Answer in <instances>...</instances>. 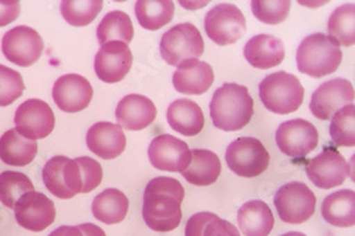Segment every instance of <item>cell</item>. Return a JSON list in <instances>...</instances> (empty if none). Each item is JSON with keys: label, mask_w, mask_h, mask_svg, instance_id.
Listing matches in <instances>:
<instances>
[{"label": "cell", "mask_w": 355, "mask_h": 236, "mask_svg": "<svg viewBox=\"0 0 355 236\" xmlns=\"http://www.w3.org/2000/svg\"><path fill=\"white\" fill-rule=\"evenodd\" d=\"M185 190L175 179L155 177L146 185L142 217L146 224L155 232L167 233L182 222V203Z\"/></svg>", "instance_id": "cell-1"}, {"label": "cell", "mask_w": 355, "mask_h": 236, "mask_svg": "<svg viewBox=\"0 0 355 236\" xmlns=\"http://www.w3.org/2000/svg\"><path fill=\"white\" fill-rule=\"evenodd\" d=\"M210 115L216 128L237 131L249 125L254 116V100L244 85L225 83L214 91Z\"/></svg>", "instance_id": "cell-2"}, {"label": "cell", "mask_w": 355, "mask_h": 236, "mask_svg": "<svg viewBox=\"0 0 355 236\" xmlns=\"http://www.w3.org/2000/svg\"><path fill=\"white\" fill-rule=\"evenodd\" d=\"M343 62L340 45L324 33H313L301 42L296 63L300 73L321 78L334 73Z\"/></svg>", "instance_id": "cell-3"}, {"label": "cell", "mask_w": 355, "mask_h": 236, "mask_svg": "<svg viewBox=\"0 0 355 236\" xmlns=\"http://www.w3.org/2000/svg\"><path fill=\"white\" fill-rule=\"evenodd\" d=\"M259 98L268 110L288 115L302 105L304 89L297 77L286 71L271 73L259 84Z\"/></svg>", "instance_id": "cell-4"}, {"label": "cell", "mask_w": 355, "mask_h": 236, "mask_svg": "<svg viewBox=\"0 0 355 236\" xmlns=\"http://www.w3.org/2000/svg\"><path fill=\"white\" fill-rule=\"evenodd\" d=\"M204 39L198 28L191 23L175 25L162 35L160 53L166 63L172 66L186 60H198L204 53Z\"/></svg>", "instance_id": "cell-5"}, {"label": "cell", "mask_w": 355, "mask_h": 236, "mask_svg": "<svg viewBox=\"0 0 355 236\" xmlns=\"http://www.w3.org/2000/svg\"><path fill=\"white\" fill-rule=\"evenodd\" d=\"M225 160L234 174L251 179L266 172L270 156L261 140L254 137H239L227 147Z\"/></svg>", "instance_id": "cell-6"}, {"label": "cell", "mask_w": 355, "mask_h": 236, "mask_svg": "<svg viewBox=\"0 0 355 236\" xmlns=\"http://www.w3.org/2000/svg\"><path fill=\"white\" fill-rule=\"evenodd\" d=\"M274 204L283 222L300 224L314 215L316 197L307 184L293 181L275 194Z\"/></svg>", "instance_id": "cell-7"}, {"label": "cell", "mask_w": 355, "mask_h": 236, "mask_svg": "<svg viewBox=\"0 0 355 236\" xmlns=\"http://www.w3.org/2000/svg\"><path fill=\"white\" fill-rule=\"evenodd\" d=\"M45 187L53 195L69 200L82 192L81 168L76 160L67 156H55L45 163L42 172Z\"/></svg>", "instance_id": "cell-8"}, {"label": "cell", "mask_w": 355, "mask_h": 236, "mask_svg": "<svg viewBox=\"0 0 355 236\" xmlns=\"http://www.w3.org/2000/svg\"><path fill=\"white\" fill-rule=\"evenodd\" d=\"M205 31L216 44L237 43L246 31V21L242 11L236 5H216L205 16Z\"/></svg>", "instance_id": "cell-9"}, {"label": "cell", "mask_w": 355, "mask_h": 236, "mask_svg": "<svg viewBox=\"0 0 355 236\" xmlns=\"http://www.w3.org/2000/svg\"><path fill=\"white\" fill-rule=\"evenodd\" d=\"M44 42L41 35L25 25L16 26L5 33L1 50L6 60L13 64L28 68L41 58Z\"/></svg>", "instance_id": "cell-10"}, {"label": "cell", "mask_w": 355, "mask_h": 236, "mask_svg": "<svg viewBox=\"0 0 355 236\" xmlns=\"http://www.w3.org/2000/svg\"><path fill=\"white\" fill-rule=\"evenodd\" d=\"M276 143L284 155L302 158L319 145V132L309 120L302 118L287 120L276 131Z\"/></svg>", "instance_id": "cell-11"}, {"label": "cell", "mask_w": 355, "mask_h": 236, "mask_svg": "<svg viewBox=\"0 0 355 236\" xmlns=\"http://www.w3.org/2000/svg\"><path fill=\"white\" fill-rule=\"evenodd\" d=\"M55 114L44 100H25L16 110L15 125L17 131L28 140L48 137L55 128Z\"/></svg>", "instance_id": "cell-12"}, {"label": "cell", "mask_w": 355, "mask_h": 236, "mask_svg": "<svg viewBox=\"0 0 355 236\" xmlns=\"http://www.w3.org/2000/svg\"><path fill=\"white\" fill-rule=\"evenodd\" d=\"M18 224L30 232H43L56 219L55 203L43 192H25L15 206Z\"/></svg>", "instance_id": "cell-13"}, {"label": "cell", "mask_w": 355, "mask_h": 236, "mask_svg": "<svg viewBox=\"0 0 355 236\" xmlns=\"http://www.w3.org/2000/svg\"><path fill=\"white\" fill-rule=\"evenodd\" d=\"M306 172L318 188H335L347 179L348 163L336 149L326 147L318 156L308 161Z\"/></svg>", "instance_id": "cell-14"}, {"label": "cell", "mask_w": 355, "mask_h": 236, "mask_svg": "<svg viewBox=\"0 0 355 236\" xmlns=\"http://www.w3.org/2000/svg\"><path fill=\"white\" fill-rule=\"evenodd\" d=\"M354 100V88L345 78H334L324 82L311 95V110L316 118L331 120L335 112L352 105Z\"/></svg>", "instance_id": "cell-15"}, {"label": "cell", "mask_w": 355, "mask_h": 236, "mask_svg": "<svg viewBox=\"0 0 355 236\" xmlns=\"http://www.w3.org/2000/svg\"><path fill=\"white\" fill-rule=\"evenodd\" d=\"M148 157L154 168L162 172H182L191 162V150L184 140L165 134L150 142Z\"/></svg>", "instance_id": "cell-16"}, {"label": "cell", "mask_w": 355, "mask_h": 236, "mask_svg": "<svg viewBox=\"0 0 355 236\" xmlns=\"http://www.w3.org/2000/svg\"><path fill=\"white\" fill-rule=\"evenodd\" d=\"M133 64V55L128 45L122 42H110L102 45L94 62V69L98 80L105 83L121 82L130 73Z\"/></svg>", "instance_id": "cell-17"}, {"label": "cell", "mask_w": 355, "mask_h": 236, "mask_svg": "<svg viewBox=\"0 0 355 236\" xmlns=\"http://www.w3.org/2000/svg\"><path fill=\"white\" fill-rule=\"evenodd\" d=\"M92 84L85 77L69 73L60 77L53 84V98L62 111L73 114L85 110L93 98Z\"/></svg>", "instance_id": "cell-18"}, {"label": "cell", "mask_w": 355, "mask_h": 236, "mask_svg": "<svg viewBox=\"0 0 355 236\" xmlns=\"http://www.w3.org/2000/svg\"><path fill=\"white\" fill-rule=\"evenodd\" d=\"M127 138L121 125L98 122L87 132V147L103 160H114L125 152Z\"/></svg>", "instance_id": "cell-19"}, {"label": "cell", "mask_w": 355, "mask_h": 236, "mask_svg": "<svg viewBox=\"0 0 355 236\" xmlns=\"http://www.w3.org/2000/svg\"><path fill=\"white\" fill-rule=\"evenodd\" d=\"M211 65L199 60H186L173 73L174 89L184 95H202L214 84Z\"/></svg>", "instance_id": "cell-20"}, {"label": "cell", "mask_w": 355, "mask_h": 236, "mask_svg": "<svg viewBox=\"0 0 355 236\" xmlns=\"http://www.w3.org/2000/svg\"><path fill=\"white\" fill-rule=\"evenodd\" d=\"M157 114V108L153 102L142 95L123 97L115 110L119 125L133 131L150 127L155 120Z\"/></svg>", "instance_id": "cell-21"}, {"label": "cell", "mask_w": 355, "mask_h": 236, "mask_svg": "<svg viewBox=\"0 0 355 236\" xmlns=\"http://www.w3.org/2000/svg\"><path fill=\"white\" fill-rule=\"evenodd\" d=\"M244 57L248 63L256 69L266 70L282 63L286 57L284 44L279 38L271 35L252 37L244 46Z\"/></svg>", "instance_id": "cell-22"}, {"label": "cell", "mask_w": 355, "mask_h": 236, "mask_svg": "<svg viewBox=\"0 0 355 236\" xmlns=\"http://www.w3.org/2000/svg\"><path fill=\"white\" fill-rule=\"evenodd\" d=\"M167 120L174 131L189 137L198 135L205 123L202 108L187 98L174 100L167 109Z\"/></svg>", "instance_id": "cell-23"}, {"label": "cell", "mask_w": 355, "mask_h": 236, "mask_svg": "<svg viewBox=\"0 0 355 236\" xmlns=\"http://www.w3.org/2000/svg\"><path fill=\"white\" fill-rule=\"evenodd\" d=\"M220 172L222 163L214 152L193 149L191 150L190 164L182 172V175L189 183L205 187L218 180Z\"/></svg>", "instance_id": "cell-24"}, {"label": "cell", "mask_w": 355, "mask_h": 236, "mask_svg": "<svg viewBox=\"0 0 355 236\" xmlns=\"http://www.w3.org/2000/svg\"><path fill=\"white\" fill-rule=\"evenodd\" d=\"M239 226L245 236H269L274 228V215L261 200L248 201L239 208Z\"/></svg>", "instance_id": "cell-25"}, {"label": "cell", "mask_w": 355, "mask_h": 236, "mask_svg": "<svg viewBox=\"0 0 355 236\" xmlns=\"http://www.w3.org/2000/svg\"><path fill=\"white\" fill-rule=\"evenodd\" d=\"M321 214L328 224L340 228H349L355 224V192L343 189L328 195L322 202Z\"/></svg>", "instance_id": "cell-26"}, {"label": "cell", "mask_w": 355, "mask_h": 236, "mask_svg": "<svg viewBox=\"0 0 355 236\" xmlns=\"http://www.w3.org/2000/svg\"><path fill=\"white\" fill-rule=\"evenodd\" d=\"M38 152L37 142L21 136L16 129H10L0 137V160L8 165L25 167Z\"/></svg>", "instance_id": "cell-27"}, {"label": "cell", "mask_w": 355, "mask_h": 236, "mask_svg": "<svg viewBox=\"0 0 355 236\" xmlns=\"http://www.w3.org/2000/svg\"><path fill=\"white\" fill-rule=\"evenodd\" d=\"M130 201L119 189L108 188L100 192L93 201L94 217L105 224H120L125 220Z\"/></svg>", "instance_id": "cell-28"}, {"label": "cell", "mask_w": 355, "mask_h": 236, "mask_svg": "<svg viewBox=\"0 0 355 236\" xmlns=\"http://www.w3.org/2000/svg\"><path fill=\"white\" fill-rule=\"evenodd\" d=\"M135 16L145 30L157 31L173 19L174 3L171 0H139L135 4Z\"/></svg>", "instance_id": "cell-29"}, {"label": "cell", "mask_w": 355, "mask_h": 236, "mask_svg": "<svg viewBox=\"0 0 355 236\" xmlns=\"http://www.w3.org/2000/svg\"><path fill=\"white\" fill-rule=\"evenodd\" d=\"M96 36L101 46L110 42L130 44L134 37V26L130 17L122 11L107 13L97 26Z\"/></svg>", "instance_id": "cell-30"}, {"label": "cell", "mask_w": 355, "mask_h": 236, "mask_svg": "<svg viewBox=\"0 0 355 236\" xmlns=\"http://www.w3.org/2000/svg\"><path fill=\"white\" fill-rule=\"evenodd\" d=\"M355 5L345 4L334 10L328 20V36L343 46L355 43Z\"/></svg>", "instance_id": "cell-31"}, {"label": "cell", "mask_w": 355, "mask_h": 236, "mask_svg": "<svg viewBox=\"0 0 355 236\" xmlns=\"http://www.w3.org/2000/svg\"><path fill=\"white\" fill-rule=\"evenodd\" d=\"M102 8L103 3L101 0H63L61 13L67 23L82 28L93 23L101 12Z\"/></svg>", "instance_id": "cell-32"}, {"label": "cell", "mask_w": 355, "mask_h": 236, "mask_svg": "<svg viewBox=\"0 0 355 236\" xmlns=\"http://www.w3.org/2000/svg\"><path fill=\"white\" fill-rule=\"evenodd\" d=\"M331 140L336 147H354L355 145V107L348 105L335 112L331 117Z\"/></svg>", "instance_id": "cell-33"}, {"label": "cell", "mask_w": 355, "mask_h": 236, "mask_svg": "<svg viewBox=\"0 0 355 236\" xmlns=\"http://www.w3.org/2000/svg\"><path fill=\"white\" fill-rule=\"evenodd\" d=\"M33 189V182L23 172L8 170L0 174V201L8 208H15L17 201Z\"/></svg>", "instance_id": "cell-34"}, {"label": "cell", "mask_w": 355, "mask_h": 236, "mask_svg": "<svg viewBox=\"0 0 355 236\" xmlns=\"http://www.w3.org/2000/svg\"><path fill=\"white\" fill-rule=\"evenodd\" d=\"M291 5L289 0H252L251 10L259 21L276 25L287 19Z\"/></svg>", "instance_id": "cell-35"}, {"label": "cell", "mask_w": 355, "mask_h": 236, "mask_svg": "<svg viewBox=\"0 0 355 236\" xmlns=\"http://www.w3.org/2000/svg\"><path fill=\"white\" fill-rule=\"evenodd\" d=\"M24 89L21 73L0 64V107L12 105L23 95Z\"/></svg>", "instance_id": "cell-36"}, {"label": "cell", "mask_w": 355, "mask_h": 236, "mask_svg": "<svg viewBox=\"0 0 355 236\" xmlns=\"http://www.w3.org/2000/svg\"><path fill=\"white\" fill-rule=\"evenodd\" d=\"M76 162L81 168L82 181H83L82 194L93 192L94 189L101 184L102 177H103L101 164L89 156L77 157Z\"/></svg>", "instance_id": "cell-37"}, {"label": "cell", "mask_w": 355, "mask_h": 236, "mask_svg": "<svg viewBox=\"0 0 355 236\" xmlns=\"http://www.w3.org/2000/svg\"><path fill=\"white\" fill-rule=\"evenodd\" d=\"M202 236H241V234L231 222L217 217L206 224Z\"/></svg>", "instance_id": "cell-38"}, {"label": "cell", "mask_w": 355, "mask_h": 236, "mask_svg": "<svg viewBox=\"0 0 355 236\" xmlns=\"http://www.w3.org/2000/svg\"><path fill=\"white\" fill-rule=\"evenodd\" d=\"M216 217L217 215L214 212H202L194 214L186 224L185 236H202L206 224Z\"/></svg>", "instance_id": "cell-39"}, {"label": "cell", "mask_w": 355, "mask_h": 236, "mask_svg": "<svg viewBox=\"0 0 355 236\" xmlns=\"http://www.w3.org/2000/svg\"><path fill=\"white\" fill-rule=\"evenodd\" d=\"M19 13H21L19 3L0 1V28L13 23L19 16Z\"/></svg>", "instance_id": "cell-40"}, {"label": "cell", "mask_w": 355, "mask_h": 236, "mask_svg": "<svg viewBox=\"0 0 355 236\" xmlns=\"http://www.w3.org/2000/svg\"><path fill=\"white\" fill-rule=\"evenodd\" d=\"M49 236H85L80 227L73 226H62L60 228L55 229Z\"/></svg>", "instance_id": "cell-41"}, {"label": "cell", "mask_w": 355, "mask_h": 236, "mask_svg": "<svg viewBox=\"0 0 355 236\" xmlns=\"http://www.w3.org/2000/svg\"><path fill=\"white\" fill-rule=\"evenodd\" d=\"M85 236H105L103 229L94 224H83L78 226Z\"/></svg>", "instance_id": "cell-42"}, {"label": "cell", "mask_w": 355, "mask_h": 236, "mask_svg": "<svg viewBox=\"0 0 355 236\" xmlns=\"http://www.w3.org/2000/svg\"><path fill=\"white\" fill-rule=\"evenodd\" d=\"M281 236H307V235H304V234H303V233H300V232H289V233H286V234H283V235H281Z\"/></svg>", "instance_id": "cell-43"}]
</instances>
